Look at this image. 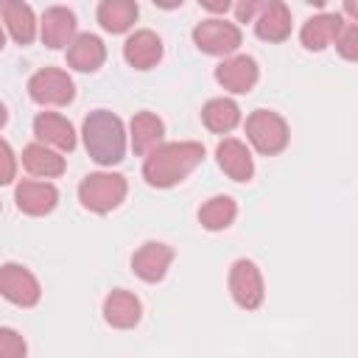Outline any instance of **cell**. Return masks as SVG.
<instances>
[{
	"label": "cell",
	"mask_w": 358,
	"mask_h": 358,
	"mask_svg": "<svg viewBox=\"0 0 358 358\" xmlns=\"http://www.w3.org/2000/svg\"><path fill=\"white\" fill-rule=\"evenodd\" d=\"M204 159V145L185 140V143H159L145 154L143 179L151 187H173L179 185L196 165Z\"/></svg>",
	"instance_id": "1"
},
{
	"label": "cell",
	"mask_w": 358,
	"mask_h": 358,
	"mask_svg": "<svg viewBox=\"0 0 358 358\" xmlns=\"http://www.w3.org/2000/svg\"><path fill=\"white\" fill-rule=\"evenodd\" d=\"M84 148L98 165H117L126 154V129L117 115L109 109H95L84 117L81 126Z\"/></svg>",
	"instance_id": "2"
},
{
	"label": "cell",
	"mask_w": 358,
	"mask_h": 358,
	"mask_svg": "<svg viewBox=\"0 0 358 358\" xmlns=\"http://www.w3.org/2000/svg\"><path fill=\"white\" fill-rule=\"evenodd\" d=\"M126 179L120 173L112 171H98V173H87L78 185V201L84 210L90 213H112L115 207H120V201L126 199Z\"/></svg>",
	"instance_id": "3"
},
{
	"label": "cell",
	"mask_w": 358,
	"mask_h": 358,
	"mask_svg": "<svg viewBox=\"0 0 358 358\" xmlns=\"http://www.w3.org/2000/svg\"><path fill=\"white\" fill-rule=\"evenodd\" d=\"M288 137H291V131H288L285 117L271 109H255L246 117V140L263 157L280 154L288 145Z\"/></svg>",
	"instance_id": "4"
},
{
	"label": "cell",
	"mask_w": 358,
	"mask_h": 358,
	"mask_svg": "<svg viewBox=\"0 0 358 358\" xmlns=\"http://www.w3.org/2000/svg\"><path fill=\"white\" fill-rule=\"evenodd\" d=\"M241 28L227 20H201L193 28V45L210 56H232L241 48Z\"/></svg>",
	"instance_id": "5"
},
{
	"label": "cell",
	"mask_w": 358,
	"mask_h": 358,
	"mask_svg": "<svg viewBox=\"0 0 358 358\" xmlns=\"http://www.w3.org/2000/svg\"><path fill=\"white\" fill-rule=\"evenodd\" d=\"M28 95L42 103V106H67L76 98V84L73 78L59 70V67H45L31 76L28 81Z\"/></svg>",
	"instance_id": "6"
},
{
	"label": "cell",
	"mask_w": 358,
	"mask_h": 358,
	"mask_svg": "<svg viewBox=\"0 0 358 358\" xmlns=\"http://www.w3.org/2000/svg\"><path fill=\"white\" fill-rule=\"evenodd\" d=\"M0 296L17 308H34L42 296V288H39V280L25 266L3 263L0 266Z\"/></svg>",
	"instance_id": "7"
},
{
	"label": "cell",
	"mask_w": 358,
	"mask_h": 358,
	"mask_svg": "<svg viewBox=\"0 0 358 358\" xmlns=\"http://www.w3.org/2000/svg\"><path fill=\"white\" fill-rule=\"evenodd\" d=\"M229 294L243 310H255V308L263 305V296H266L263 274L252 260L241 257V260L232 263V268H229Z\"/></svg>",
	"instance_id": "8"
},
{
	"label": "cell",
	"mask_w": 358,
	"mask_h": 358,
	"mask_svg": "<svg viewBox=\"0 0 358 358\" xmlns=\"http://www.w3.org/2000/svg\"><path fill=\"white\" fill-rule=\"evenodd\" d=\"M260 78V70H257V62L252 56H224V62L215 67V81L235 92V95H246Z\"/></svg>",
	"instance_id": "9"
},
{
	"label": "cell",
	"mask_w": 358,
	"mask_h": 358,
	"mask_svg": "<svg viewBox=\"0 0 358 358\" xmlns=\"http://www.w3.org/2000/svg\"><path fill=\"white\" fill-rule=\"evenodd\" d=\"M171 260H173V249L168 243H159V241H148L143 243L134 257H131V271L143 280V282H159L168 268H171Z\"/></svg>",
	"instance_id": "10"
},
{
	"label": "cell",
	"mask_w": 358,
	"mask_h": 358,
	"mask_svg": "<svg viewBox=\"0 0 358 358\" xmlns=\"http://www.w3.org/2000/svg\"><path fill=\"white\" fill-rule=\"evenodd\" d=\"M17 210L25 215H48L59 204V190L50 182H36V179H22L14 190Z\"/></svg>",
	"instance_id": "11"
},
{
	"label": "cell",
	"mask_w": 358,
	"mask_h": 358,
	"mask_svg": "<svg viewBox=\"0 0 358 358\" xmlns=\"http://www.w3.org/2000/svg\"><path fill=\"white\" fill-rule=\"evenodd\" d=\"M34 134L39 143H45L56 151H73L76 148V129L59 112H39L34 117Z\"/></svg>",
	"instance_id": "12"
},
{
	"label": "cell",
	"mask_w": 358,
	"mask_h": 358,
	"mask_svg": "<svg viewBox=\"0 0 358 358\" xmlns=\"http://www.w3.org/2000/svg\"><path fill=\"white\" fill-rule=\"evenodd\" d=\"M215 159L218 168L232 179V182H249L255 176V162H252V151L246 148V143L235 140V137H224L215 148Z\"/></svg>",
	"instance_id": "13"
},
{
	"label": "cell",
	"mask_w": 358,
	"mask_h": 358,
	"mask_svg": "<svg viewBox=\"0 0 358 358\" xmlns=\"http://www.w3.org/2000/svg\"><path fill=\"white\" fill-rule=\"evenodd\" d=\"M76 14L64 6H53L42 14V22H39V36L42 42L50 48V50H59V48H67L76 36Z\"/></svg>",
	"instance_id": "14"
},
{
	"label": "cell",
	"mask_w": 358,
	"mask_h": 358,
	"mask_svg": "<svg viewBox=\"0 0 358 358\" xmlns=\"http://www.w3.org/2000/svg\"><path fill=\"white\" fill-rule=\"evenodd\" d=\"M123 59L134 70H151L162 59V39L154 31H134L123 42Z\"/></svg>",
	"instance_id": "15"
},
{
	"label": "cell",
	"mask_w": 358,
	"mask_h": 358,
	"mask_svg": "<svg viewBox=\"0 0 358 358\" xmlns=\"http://www.w3.org/2000/svg\"><path fill=\"white\" fill-rule=\"evenodd\" d=\"M255 20V34L263 42H282L291 34V11L282 0H266Z\"/></svg>",
	"instance_id": "16"
},
{
	"label": "cell",
	"mask_w": 358,
	"mask_h": 358,
	"mask_svg": "<svg viewBox=\"0 0 358 358\" xmlns=\"http://www.w3.org/2000/svg\"><path fill=\"white\" fill-rule=\"evenodd\" d=\"M0 17L6 31L17 45H31L36 39V17L34 8L22 0H0Z\"/></svg>",
	"instance_id": "17"
},
{
	"label": "cell",
	"mask_w": 358,
	"mask_h": 358,
	"mask_svg": "<svg viewBox=\"0 0 358 358\" xmlns=\"http://www.w3.org/2000/svg\"><path fill=\"white\" fill-rule=\"evenodd\" d=\"M140 316H143V302L126 288H115L103 299V319H106V324H112L117 330L134 327L140 322Z\"/></svg>",
	"instance_id": "18"
},
{
	"label": "cell",
	"mask_w": 358,
	"mask_h": 358,
	"mask_svg": "<svg viewBox=\"0 0 358 358\" xmlns=\"http://www.w3.org/2000/svg\"><path fill=\"white\" fill-rule=\"evenodd\" d=\"M106 59V45L95 34H76L67 45V64L78 73H95Z\"/></svg>",
	"instance_id": "19"
},
{
	"label": "cell",
	"mask_w": 358,
	"mask_h": 358,
	"mask_svg": "<svg viewBox=\"0 0 358 358\" xmlns=\"http://www.w3.org/2000/svg\"><path fill=\"white\" fill-rule=\"evenodd\" d=\"M344 17L341 14H316L310 17L302 31H299V42L305 45V50H324L336 42V36L344 28Z\"/></svg>",
	"instance_id": "20"
},
{
	"label": "cell",
	"mask_w": 358,
	"mask_h": 358,
	"mask_svg": "<svg viewBox=\"0 0 358 358\" xmlns=\"http://www.w3.org/2000/svg\"><path fill=\"white\" fill-rule=\"evenodd\" d=\"M22 165L31 176H42V179H56L64 173V157L45 143L25 145L22 148Z\"/></svg>",
	"instance_id": "21"
},
{
	"label": "cell",
	"mask_w": 358,
	"mask_h": 358,
	"mask_svg": "<svg viewBox=\"0 0 358 358\" xmlns=\"http://www.w3.org/2000/svg\"><path fill=\"white\" fill-rule=\"evenodd\" d=\"M129 134H131V148L134 154L145 157L151 148H157L165 137V123L154 115V112H137L131 117V126H129Z\"/></svg>",
	"instance_id": "22"
},
{
	"label": "cell",
	"mask_w": 358,
	"mask_h": 358,
	"mask_svg": "<svg viewBox=\"0 0 358 358\" xmlns=\"http://www.w3.org/2000/svg\"><path fill=\"white\" fill-rule=\"evenodd\" d=\"M137 0H101L98 3V22L106 34H126L137 22Z\"/></svg>",
	"instance_id": "23"
},
{
	"label": "cell",
	"mask_w": 358,
	"mask_h": 358,
	"mask_svg": "<svg viewBox=\"0 0 358 358\" xmlns=\"http://www.w3.org/2000/svg\"><path fill=\"white\" fill-rule=\"evenodd\" d=\"M201 120H204V126L210 131L227 134V131H232L241 123V109H238V103L232 98H213V101L204 103Z\"/></svg>",
	"instance_id": "24"
},
{
	"label": "cell",
	"mask_w": 358,
	"mask_h": 358,
	"mask_svg": "<svg viewBox=\"0 0 358 358\" xmlns=\"http://www.w3.org/2000/svg\"><path fill=\"white\" fill-rule=\"evenodd\" d=\"M238 215V204L232 196H213L201 204L199 210V221L204 229L210 232H218V229H227Z\"/></svg>",
	"instance_id": "25"
},
{
	"label": "cell",
	"mask_w": 358,
	"mask_h": 358,
	"mask_svg": "<svg viewBox=\"0 0 358 358\" xmlns=\"http://www.w3.org/2000/svg\"><path fill=\"white\" fill-rule=\"evenodd\" d=\"M336 50L347 59V62H355L358 59V25H355V20H347L344 22V28H341V34L336 36Z\"/></svg>",
	"instance_id": "26"
},
{
	"label": "cell",
	"mask_w": 358,
	"mask_h": 358,
	"mask_svg": "<svg viewBox=\"0 0 358 358\" xmlns=\"http://www.w3.org/2000/svg\"><path fill=\"white\" fill-rule=\"evenodd\" d=\"M25 352V338L11 327H0V358H22Z\"/></svg>",
	"instance_id": "27"
},
{
	"label": "cell",
	"mask_w": 358,
	"mask_h": 358,
	"mask_svg": "<svg viewBox=\"0 0 358 358\" xmlns=\"http://www.w3.org/2000/svg\"><path fill=\"white\" fill-rule=\"evenodd\" d=\"M14 176H17V157L11 145L0 137V185H11Z\"/></svg>",
	"instance_id": "28"
},
{
	"label": "cell",
	"mask_w": 358,
	"mask_h": 358,
	"mask_svg": "<svg viewBox=\"0 0 358 358\" xmlns=\"http://www.w3.org/2000/svg\"><path fill=\"white\" fill-rule=\"evenodd\" d=\"M266 0H232V8H235V20L238 22H252L257 17V11L263 8Z\"/></svg>",
	"instance_id": "29"
},
{
	"label": "cell",
	"mask_w": 358,
	"mask_h": 358,
	"mask_svg": "<svg viewBox=\"0 0 358 358\" xmlns=\"http://www.w3.org/2000/svg\"><path fill=\"white\" fill-rule=\"evenodd\" d=\"M199 6L207 8V11H213V14H224L232 6V0H199Z\"/></svg>",
	"instance_id": "30"
},
{
	"label": "cell",
	"mask_w": 358,
	"mask_h": 358,
	"mask_svg": "<svg viewBox=\"0 0 358 358\" xmlns=\"http://www.w3.org/2000/svg\"><path fill=\"white\" fill-rule=\"evenodd\" d=\"M154 6H159V8H179L185 0H151Z\"/></svg>",
	"instance_id": "31"
},
{
	"label": "cell",
	"mask_w": 358,
	"mask_h": 358,
	"mask_svg": "<svg viewBox=\"0 0 358 358\" xmlns=\"http://www.w3.org/2000/svg\"><path fill=\"white\" fill-rule=\"evenodd\" d=\"M344 8H347V17L355 20V0H344Z\"/></svg>",
	"instance_id": "32"
},
{
	"label": "cell",
	"mask_w": 358,
	"mask_h": 358,
	"mask_svg": "<svg viewBox=\"0 0 358 358\" xmlns=\"http://www.w3.org/2000/svg\"><path fill=\"white\" fill-rule=\"evenodd\" d=\"M6 120H8V112H6V106H3V103H0V129H3V126H6Z\"/></svg>",
	"instance_id": "33"
},
{
	"label": "cell",
	"mask_w": 358,
	"mask_h": 358,
	"mask_svg": "<svg viewBox=\"0 0 358 358\" xmlns=\"http://www.w3.org/2000/svg\"><path fill=\"white\" fill-rule=\"evenodd\" d=\"M305 3H310V6H319V8H322V6L327 3V0H305Z\"/></svg>",
	"instance_id": "34"
},
{
	"label": "cell",
	"mask_w": 358,
	"mask_h": 358,
	"mask_svg": "<svg viewBox=\"0 0 358 358\" xmlns=\"http://www.w3.org/2000/svg\"><path fill=\"white\" fill-rule=\"evenodd\" d=\"M3 45H6V31H3V25H0V50H3Z\"/></svg>",
	"instance_id": "35"
}]
</instances>
